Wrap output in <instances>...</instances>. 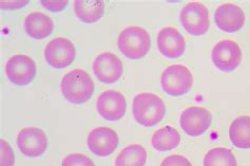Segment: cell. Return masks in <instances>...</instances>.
<instances>
[{
  "instance_id": "44dd1931",
  "label": "cell",
  "mask_w": 250,
  "mask_h": 166,
  "mask_svg": "<svg viewBox=\"0 0 250 166\" xmlns=\"http://www.w3.org/2000/svg\"><path fill=\"white\" fill-rule=\"evenodd\" d=\"M203 166H238L233 152L225 148L210 149L204 157Z\"/></svg>"
},
{
  "instance_id": "603a6c76",
  "label": "cell",
  "mask_w": 250,
  "mask_h": 166,
  "mask_svg": "<svg viewBox=\"0 0 250 166\" xmlns=\"http://www.w3.org/2000/svg\"><path fill=\"white\" fill-rule=\"evenodd\" d=\"M0 159H1V164L0 166H13L15 162V156L11 145L3 139L0 140Z\"/></svg>"
},
{
  "instance_id": "7c38bea8",
  "label": "cell",
  "mask_w": 250,
  "mask_h": 166,
  "mask_svg": "<svg viewBox=\"0 0 250 166\" xmlns=\"http://www.w3.org/2000/svg\"><path fill=\"white\" fill-rule=\"evenodd\" d=\"M92 70L98 81L102 83H115L123 75V63L114 53L103 52L92 63Z\"/></svg>"
},
{
  "instance_id": "5bb4252c",
  "label": "cell",
  "mask_w": 250,
  "mask_h": 166,
  "mask_svg": "<svg viewBox=\"0 0 250 166\" xmlns=\"http://www.w3.org/2000/svg\"><path fill=\"white\" fill-rule=\"evenodd\" d=\"M156 43L161 54L168 59L180 58L185 52V39L180 31L172 26H166L159 32Z\"/></svg>"
},
{
  "instance_id": "8fae6325",
  "label": "cell",
  "mask_w": 250,
  "mask_h": 166,
  "mask_svg": "<svg viewBox=\"0 0 250 166\" xmlns=\"http://www.w3.org/2000/svg\"><path fill=\"white\" fill-rule=\"evenodd\" d=\"M212 123V115L207 109L202 106H190L184 110L180 118L182 129L188 136L199 137L210 128Z\"/></svg>"
},
{
  "instance_id": "52a82bcc",
  "label": "cell",
  "mask_w": 250,
  "mask_h": 166,
  "mask_svg": "<svg viewBox=\"0 0 250 166\" xmlns=\"http://www.w3.org/2000/svg\"><path fill=\"white\" fill-rule=\"evenodd\" d=\"M5 75L13 84L28 85L36 77V63L27 55H14L5 63Z\"/></svg>"
},
{
  "instance_id": "5b68a950",
  "label": "cell",
  "mask_w": 250,
  "mask_h": 166,
  "mask_svg": "<svg viewBox=\"0 0 250 166\" xmlns=\"http://www.w3.org/2000/svg\"><path fill=\"white\" fill-rule=\"evenodd\" d=\"M180 21L190 35L202 36L210 28L209 12L201 2H189L183 6Z\"/></svg>"
},
{
  "instance_id": "4fadbf2b",
  "label": "cell",
  "mask_w": 250,
  "mask_h": 166,
  "mask_svg": "<svg viewBox=\"0 0 250 166\" xmlns=\"http://www.w3.org/2000/svg\"><path fill=\"white\" fill-rule=\"evenodd\" d=\"M118 143L120 140L115 130L107 126H98L93 129L87 138L89 149L98 157H107L113 154Z\"/></svg>"
},
{
  "instance_id": "e0dca14e",
  "label": "cell",
  "mask_w": 250,
  "mask_h": 166,
  "mask_svg": "<svg viewBox=\"0 0 250 166\" xmlns=\"http://www.w3.org/2000/svg\"><path fill=\"white\" fill-rule=\"evenodd\" d=\"M74 13L81 21L95 23L101 20L104 13V3L95 0H77L74 1Z\"/></svg>"
},
{
  "instance_id": "ac0fdd59",
  "label": "cell",
  "mask_w": 250,
  "mask_h": 166,
  "mask_svg": "<svg viewBox=\"0 0 250 166\" xmlns=\"http://www.w3.org/2000/svg\"><path fill=\"white\" fill-rule=\"evenodd\" d=\"M229 138L238 148H250V116H240L234 119L229 128Z\"/></svg>"
},
{
  "instance_id": "9c48e42d",
  "label": "cell",
  "mask_w": 250,
  "mask_h": 166,
  "mask_svg": "<svg viewBox=\"0 0 250 166\" xmlns=\"http://www.w3.org/2000/svg\"><path fill=\"white\" fill-rule=\"evenodd\" d=\"M18 149L22 155L36 158L44 154L48 148V137L45 132L36 126L24 128L18 132L16 138Z\"/></svg>"
},
{
  "instance_id": "d6986e66",
  "label": "cell",
  "mask_w": 250,
  "mask_h": 166,
  "mask_svg": "<svg viewBox=\"0 0 250 166\" xmlns=\"http://www.w3.org/2000/svg\"><path fill=\"white\" fill-rule=\"evenodd\" d=\"M180 142L181 136L179 131L171 125H166L159 129L151 138V144L159 151L172 150L177 148Z\"/></svg>"
},
{
  "instance_id": "cb8c5ba5",
  "label": "cell",
  "mask_w": 250,
  "mask_h": 166,
  "mask_svg": "<svg viewBox=\"0 0 250 166\" xmlns=\"http://www.w3.org/2000/svg\"><path fill=\"white\" fill-rule=\"evenodd\" d=\"M160 166H193L186 157L181 155H171L162 161Z\"/></svg>"
},
{
  "instance_id": "d4e9b609",
  "label": "cell",
  "mask_w": 250,
  "mask_h": 166,
  "mask_svg": "<svg viewBox=\"0 0 250 166\" xmlns=\"http://www.w3.org/2000/svg\"><path fill=\"white\" fill-rule=\"evenodd\" d=\"M41 4L51 12H62L67 8L69 1H41Z\"/></svg>"
},
{
  "instance_id": "2e32d148",
  "label": "cell",
  "mask_w": 250,
  "mask_h": 166,
  "mask_svg": "<svg viewBox=\"0 0 250 166\" xmlns=\"http://www.w3.org/2000/svg\"><path fill=\"white\" fill-rule=\"evenodd\" d=\"M24 30L27 34L36 40L47 38L54 30V22L50 16L42 12H32L24 18Z\"/></svg>"
},
{
  "instance_id": "ffe728a7",
  "label": "cell",
  "mask_w": 250,
  "mask_h": 166,
  "mask_svg": "<svg viewBox=\"0 0 250 166\" xmlns=\"http://www.w3.org/2000/svg\"><path fill=\"white\" fill-rule=\"evenodd\" d=\"M147 150L141 144H130L123 148L115 159V166H144L147 161Z\"/></svg>"
},
{
  "instance_id": "30bf717a",
  "label": "cell",
  "mask_w": 250,
  "mask_h": 166,
  "mask_svg": "<svg viewBox=\"0 0 250 166\" xmlns=\"http://www.w3.org/2000/svg\"><path fill=\"white\" fill-rule=\"evenodd\" d=\"M96 110L98 115L104 120L118 121L126 114V98L118 91L107 90L98 96Z\"/></svg>"
},
{
  "instance_id": "277c9868",
  "label": "cell",
  "mask_w": 250,
  "mask_h": 166,
  "mask_svg": "<svg viewBox=\"0 0 250 166\" xmlns=\"http://www.w3.org/2000/svg\"><path fill=\"white\" fill-rule=\"evenodd\" d=\"M193 85V75L187 66L173 64L163 71L161 75L162 90L172 97L186 95Z\"/></svg>"
},
{
  "instance_id": "3957f363",
  "label": "cell",
  "mask_w": 250,
  "mask_h": 166,
  "mask_svg": "<svg viewBox=\"0 0 250 166\" xmlns=\"http://www.w3.org/2000/svg\"><path fill=\"white\" fill-rule=\"evenodd\" d=\"M132 111L137 123L149 128L163 120L166 115V105L157 95L152 92H143L134 97Z\"/></svg>"
},
{
  "instance_id": "7402d4cb",
  "label": "cell",
  "mask_w": 250,
  "mask_h": 166,
  "mask_svg": "<svg viewBox=\"0 0 250 166\" xmlns=\"http://www.w3.org/2000/svg\"><path fill=\"white\" fill-rule=\"evenodd\" d=\"M62 166H95V164L83 154H70L63 158Z\"/></svg>"
},
{
  "instance_id": "484cf974",
  "label": "cell",
  "mask_w": 250,
  "mask_h": 166,
  "mask_svg": "<svg viewBox=\"0 0 250 166\" xmlns=\"http://www.w3.org/2000/svg\"><path fill=\"white\" fill-rule=\"evenodd\" d=\"M28 1H1V8L5 10H14V9H21L22 6L27 5Z\"/></svg>"
},
{
  "instance_id": "ba28073f",
  "label": "cell",
  "mask_w": 250,
  "mask_h": 166,
  "mask_svg": "<svg viewBox=\"0 0 250 166\" xmlns=\"http://www.w3.org/2000/svg\"><path fill=\"white\" fill-rule=\"evenodd\" d=\"M75 53V45L70 39L57 37L45 46L44 59L52 68L62 70L73 63Z\"/></svg>"
},
{
  "instance_id": "7a4b0ae2",
  "label": "cell",
  "mask_w": 250,
  "mask_h": 166,
  "mask_svg": "<svg viewBox=\"0 0 250 166\" xmlns=\"http://www.w3.org/2000/svg\"><path fill=\"white\" fill-rule=\"evenodd\" d=\"M117 46L122 54L130 60H140L151 48L149 32L139 25L125 28L117 37Z\"/></svg>"
},
{
  "instance_id": "6da1fadb",
  "label": "cell",
  "mask_w": 250,
  "mask_h": 166,
  "mask_svg": "<svg viewBox=\"0 0 250 166\" xmlns=\"http://www.w3.org/2000/svg\"><path fill=\"white\" fill-rule=\"evenodd\" d=\"M59 88L68 102L83 104L88 102L93 96L94 82L84 70L75 69L62 77Z\"/></svg>"
},
{
  "instance_id": "9a60e30c",
  "label": "cell",
  "mask_w": 250,
  "mask_h": 166,
  "mask_svg": "<svg viewBox=\"0 0 250 166\" xmlns=\"http://www.w3.org/2000/svg\"><path fill=\"white\" fill-rule=\"evenodd\" d=\"M214 21L221 31L225 33H235L244 26L245 14L239 5L224 3L216 8Z\"/></svg>"
},
{
  "instance_id": "8992f818",
  "label": "cell",
  "mask_w": 250,
  "mask_h": 166,
  "mask_svg": "<svg viewBox=\"0 0 250 166\" xmlns=\"http://www.w3.org/2000/svg\"><path fill=\"white\" fill-rule=\"evenodd\" d=\"M242 50L233 40L225 39L216 43L211 52V60L216 69L222 72H233L242 62Z\"/></svg>"
}]
</instances>
